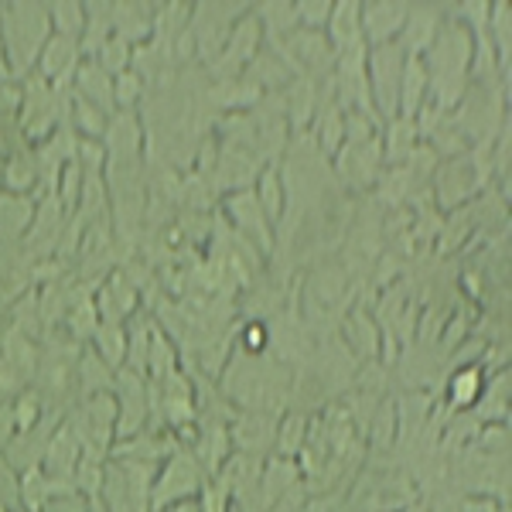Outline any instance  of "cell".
I'll return each instance as SVG.
<instances>
[{"label": "cell", "instance_id": "cell-1", "mask_svg": "<svg viewBox=\"0 0 512 512\" xmlns=\"http://www.w3.org/2000/svg\"><path fill=\"white\" fill-rule=\"evenodd\" d=\"M55 35L48 4L38 0H18L0 4V52H4L7 72L14 79H28L38 65L41 48Z\"/></svg>", "mask_w": 512, "mask_h": 512}, {"label": "cell", "instance_id": "cell-2", "mask_svg": "<svg viewBox=\"0 0 512 512\" xmlns=\"http://www.w3.org/2000/svg\"><path fill=\"white\" fill-rule=\"evenodd\" d=\"M209 485V475L205 468L198 465V458L192 451L181 444L178 451H171L164 458V465L158 468L154 475V485H151V509L161 512L168 506H178V502H192L202 495V489Z\"/></svg>", "mask_w": 512, "mask_h": 512}, {"label": "cell", "instance_id": "cell-3", "mask_svg": "<svg viewBox=\"0 0 512 512\" xmlns=\"http://www.w3.org/2000/svg\"><path fill=\"white\" fill-rule=\"evenodd\" d=\"M65 424L76 431L82 451L110 458L113 444H117V400H113V393L82 396L65 414Z\"/></svg>", "mask_w": 512, "mask_h": 512}, {"label": "cell", "instance_id": "cell-4", "mask_svg": "<svg viewBox=\"0 0 512 512\" xmlns=\"http://www.w3.org/2000/svg\"><path fill=\"white\" fill-rule=\"evenodd\" d=\"M403 55L400 45H379L369 48L366 55V79H369V99L379 123L393 120L400 113V79H403Z\"/></svg>", "mask_w": 512, "mask_h": 512}, {"label": "cell", "instance_id": "cell-5", "mask_svg": "<svg viewBox=\"0 0 512 512\" xmlns=\"http://www.w3.org/2000/svg\"><path fill=\"white\" fill-rule=\"evenodd\" d=\"M243 14H250V4H195L188 21V31L195 38V59L205 65L216 62L229 31Z\"/></svg>", "mask_w": 512, "mask_h": 512}, {"label": "cell", "instance_id": "cell-6", "mask_svg": "<svg viewBox=\"0 0 512 512\" xmlns=\"http://www.w3.org/2000/svg\"><path fill=\"white\" fill-rule=\"evenodd\" d=\"M113 400H117V441H127L151 427V379L134 369H117L113 379Z\"/></svg>", "mask_w": 512, "mask_h": 512}, {"label": "cell", "instance_id": "cell-7", "mask_svg": "<svg viewBox=\"0 0 512 512\" xmlns=\"http://www.w3.org/2000/svg\"><path fill=\"white\" fill-rule=\"evenodd\" d=\"M222 209H226V222L233 226V233L243 239V243H250L260 256L274 253V246H277L274 226H270V219L263 216L253 188H243V192L226 195L222 198Z\"/></svg>", "mask_w": 512, "mask_h": 512}, {"label": "cell", "instance_id": "cell-8", "mask_svg": "<svg viewBox=\"0 0 512 512\" xmlns=\"http://www.w3.org/2000/svg\"><path fill=\"white\" fill-rule=\"evenodd\" d=\"M383 144L379 134L362 140V144H342V151L335 154V171L355 188H369L383 178Z\"/></svg>", "mask_w": 512, "mask_h": 512}, {"label": "cell", "instance_id": "cell-9", "mask_svg": "<svg viewBox=\"0 0 512 512\" xmlns=\"http://www.w3.org/2000/svg\"><path fill=\"white\" fill-rule=\"evenodd\" d=\"M482 178H485V171L478 168L475 158H465V154L448 158L444 164H437V202H441L444 209H458L465 198H472L478 192Z\"/></svg>", "mask_w": 512, "mask_h": 512}, {"label": "cell", "instance_id": "cell-10", "mask_svg": "<svg viewBox=\"0 0 512 512\" xmlns=\"http://www.w3.org/2000/svg\"><path fill=\"white\" fill-rule=\"evenodd\" d=\"M229 437H233V451L246 454V458H267L277 441V417L263 414V410H246L236 414L229 424Z\"/></svg>", "mask_w": 512, "mask_h": 512}, {"label": "cell", "instance_id": "cell-11", "mask_svg": "<svg viewBox=\"0 0 512 512\" xmlns=\"http://www.w3.org/2000/svg\"><path fill=\"white\" fill-rule=\"evenodd\" d=\"M79 62H82L79 41L65 38V35H52L38 55L35 76H41L48 86H55V89H72V79H76Z\"/></svg>", "mask_w": 512, "mask_h": 512}, {"label": "cell", "instance_id": "cell-12", "mask_svg": "<svg viewBox=\"0 0 512 512\" xmlns=\"http://www.w3.org/2000/svg\"><path fill=\"white\" fill-rule=\"evenodd\" d=\"M403 24H407V4H393V0L362 4V41H366V48L396 45Z\"/></svg>", "mask_w": 512, "mask_h": 512}, {"label": "cell", "instance_id": "cell-13", "mask_svg": "<svg viewBox=\"0 0 512 512\" xmlns=\"http://www.w3.org/2000/svg\"><path fill=\"white\" fill-rule=\"evenodd\" d=\"M140 144H144V123H140L137 110L113 113L103 137L106 164H134L140 158Z\"/></svg>", "mask_w": 512, "mask_h": 512}, {"label": "cell", "instance_id": "cell-14", "mask_svg": "<svg viewBox=\"0 0 512 512\" xmlns=\"http://www.w3.org/2000/svg\"><path fill=\"white\" fill-rule=\"evenodd\" d=\"M444 24V7L434 4H407V24H403L396 45L403 48V55L420 59V55L431 48V41L437 38V28Z\"/></svg>", "mask_w": 512, "mask_h": 512}, {"label": "cell", "instance_id": "cell-15", "mask_svg": "<svg viewBox=\"0 0 512 512\" xmlns=\"http://www.w3.org/2000/svg\"><path fill=\"white\" fill-rule=\"evenodd\" d=\"M93 301H96L99 321H117V325H123V321H130L137 315L140 291H137L134 280L123 274V270H117L113 277H106L103 291H99Z\"/></svg>", "mask_w": 512, "mask_h": 512}, {"label": "cell", "instance_id": "cell-16", "mask_svg": "<svg viewBox=\"0 0 512 512\" xmlns=\"http://www.w3.org/2000/svg\"><path fill=\"white\" fill-rule=\"evenodd\" d=\"M325 38H328V45L335 48V55L366 45V41H362V4L359 0H335L332 14H328V24H325Z\"/></svg>", "mask_w": 512, "mask_h": 512}, {"label": "cell", "instance_id": "cell-17", "mask_svg": "<svg viewBox=\"0 0 512 512\" xmlns=\"http://www.w3.org/2000/svg\"><path fill=\"white\" fill-rule=\"evenodd\" d=\"M154 14H158V4H130V0L113 4V35L140 48L154 38Z\"/></svg>", "mask_w": 512, "mask_h": 512}, {"label": "cell", "instance_id": "cell-18", "mask_svg": "<svg viewBox=\"0 0 512 512\" xmlns=\"http://www.w3.org/2000/svg\"><path fill=\"white\" fill-rule=\"evenodd\" d=\"M72 93L89 99V103L99 106V110H106L110 117L117 113V103H113V76L96 59L79 62L76 79H72Z\"/></svg>", "mask_w": 512, "mask_h": 512}, {"label": "cell", "instance_id": "cell-19", "mask_svg": "<svg viewBox=\"0 0 512 512\" xmlns=\"http://www.w3.org/2000/svg\"><path fill=\"white\" fill-rule=\"evenodd\" d=\"M311 127H315L318 151L325 154V158H335V154L342 151V144H345V110L335 103V96L332 99H318V110H315Z\"/></svg>", "mask_w": 512, "mask_h": 512}, {"label": "cell", "instance_id": "cell-20", "mask_svg": "<svg viewBox=\"0 0 512 512\" xmlns=\"http://www.w3.org/2000/svg\"><path fill=\"white\" fill-rule=\"evenodd\" d=\"M113 379H117V373L99 359L93 345H82L76 362V400L96 393H113Z\"/></svg>", "mask_w": 512, "mask_h": 512}, {"label": "cell", "instance_id": "cell-21", "mask_svg": "<svg viewBox=\"0 0 512 512\" xmlns=\"http://www.w3.org/2000/svg\"><path fill=\"white\" fill-rule=\"evenodd\" d=\"M41 185V171H38V158L21 147V151H11L4 158V171H0V192L11 195H28L31 188Z\"/></svg>", "mask_w": 512, "mask_h": 512}, {"label": "cell", "instance_id": "cell-22", "mask_svg": "<svg viewBox=\"0 0 512 512\" xmlns=\"http://www.w3.org/2000/svg\"><path fill=\"white\" fill-rule=\"evenodd\" d=\"M250 188H253L256 202H260L263 216H267L270 226L277 229L280 219H284V212H287V188H284V175H280L277 164H267V168L256 175V181Z\"/></svg>", "mask_w": 512, "mask_h": 512}, {"label": "cell", "instance_id": "cell-23", "mask_svg": "<svg viewBox=\"0 0 512 512\" xmlns=\"http://www.w3.org/2000/svg\"><path fill=\"white\" fill-rule=\"evenodd\" d=\"M427 96H431V82H427L424 62L407 55V62H403V79H400V113H396V117L414 120L420 113V106L427 103Z\"/></svg>", "mask_w": 512, "mask_h": 512}, {"label": "cell", "instance_id": "cell-24", "mask_svg": "<svg viewBox=\"0 0 512 512\" xmlns=\"http://www.w3.org/2000/svg\"><path fill=\"white\" fill-rule=\"evenodd\" d=\"M113 38V4H86V28L79 35L82 59H96V52Z\"/></svg>", "mask_w": 512, "mask_h": 512}, {"label": "cell", "instance_id": "cell-25", "mask_svg": "<svg viewBox=\"0 0 512 512\" xmlns=\"http://www.w3.org/2000/svg\"><path fill=\"white\" fill-rule=\"evenodd\" d=\"M89 345L96 349L99 359L117 373V369L127 366V325H117V321H99Z\"/></svg>", "mask_w": 512, "mask_h": 512}, {"label": "cell", "instance_id": "cell-26", "mask_svg": "<svg viewBox=\"0 0 512 512\" xmlns=\"http://www.w3.org/2000/svg\"><path fill=\"white\" fill-rule=\"evenodd\" d=\"M106 127H110V113L72 93V99H69V130L72 134L82 140H103Z\"/></svg>", "mask_w": 512, "mask_h": 512}, {"label": "cell", "instance_id": "cell-27", "mask_svg": "<svg viewBox=\"0 0 512 512\" xmlns=\"http://www.w3.org/2000/svg\"><path fill=\"white\" fill-rule=\"evenodd\" d=\"M482 390H485L482 369H478V366H465V369H458V373L451 376L448 403H451V407H472V403H478Z\"/></svg>", "mask_w": 512, "mask_h": 512}, {"label": "cell", "instance_id": "cell-28", "mask_svg": "<svg viewBox=\"0 0 512 512\" xmlns=\"http://www.w3.org/2000/svg\"><path fill=\"white\" fill-rule=\"evenodd\" d=\"M308 420H304L301 414H287L284 420H277V441H274V451L277 458H294V454H301L304 441H308Z\"/></svg>", "mask_w": 512, "mask_h": 512}, {"label": "cell", "instance_id": "cell-29", "mask_svg": "<svg viewBox=\"0 0 512 512\" xmlns=\"http://www.w3.org/2000/svg\"><path fill=\"white\" fill-rule=\"evenodd\" d=\"M48 14H52V28L55 35L76 38L86 28V4H76V0H59V4H48Z\"/></svg>", "mask_w": 512, "mask_h": 512}, {"label": "cell", "instance_id": "cell-30", "mask_svg": "<svg viewBox=\"0 0 512 512\" xmlns=\"http://www.w3.org/2000/svg\"><path fill=\"white\" fill-rule=\"evenodd\" d=\"M96 62L103 65V69L110 72L113 79H117L120 72H130V69H134V45H127L123 38L113 35V38L106 41V45L96 52Z\"/></svg>", "mask_w": 512, "mask_h": 512}, {"label": "cell", "instance_id": "cell-31", "mask_svg": "<svg viewBox=\"0 0 512 512\" xmlns=\"http://www.w3.org/2000/svg\"><path fill=\"white\" fill-rule=\"evenodd\" d=\"M144 93H147V82L144 76H137L134 69L120 72V76L113 79V103H117V110H137V106L144 103Z\"/></svg>", "mask_w": 512, "mask_h": 512}, {"label": "cell", "instance_id": "cell-32", "mask_svg": "<svg viewBox=\"0 0 512 512\" xmlns=\"http://www.w3.org/2000/svg\"><path fill=\"white\" fill-rule=\"evenodd\" d=\"M328 14H332V0H301V4H294L297 28L304 31H325Z\"/></svg>", "mask_w": 512, "mask_h": 512}, {"label": "cell", "instance_id": "cell-33", "mask_svg": "<svg viewBox=\"0 0 512 512\" xmlns=\"http://www.w3.org/2000/svg\"><path fill=\"white\" fill-rule=\"evenodd\" d=\"M21 103H24V79H0V120H11L21 113Z\"/></svg>", "mask_w": 512, "mask_h": 512}, {"label": "cell", "instance_id": "cell-34", "mask_svg": "<svg viewBox=\"0 0 512 512\" xmlns=\"http://www.w3.org/2000/svg\"><path fill=\"white\" fill-rule=\"evenodd\" d=\"M28 386H31L28 376H21L18 369L0 355V403H14L24 390H28Z\"/></svg>", "mask_w": 512, "mask_h": 512}, {"label": "cell", "instance_id": "cell-35", "mask_svg": "<svg viewBox=\"0 0 512 512\" xmlns=\"http://www.w3.org/2000/svg\"><path fill=\"white\" fill-rule=\"evenodd\" d=\"M41 512H89V499L79 492H69V495H55Z\"/></svg>", "mask_w": 512, "mask_h": 512}, {"label": "cell", "instance_id": "cell-36", "mask_svg": "<svg viewBox=\"0 0 512 512\" xmlns=\"http://www.w3.org/2000/svg\"><path fill=\"white\" fill-rule=\"evenodd\" d=\"M18 434V420H14V407L11 403H0V451L11 444V437Z\"/></svg>", "mask_w": 512, "mask_h": 512}, {"label": "cell", "instance_id": "cell-37", "mask_svg": "<svg viewBox=\"0 0 512 512\" xmlns=\"http://www.w3.org/2000/svg\"><path fill=\"white\" fill-rule=\"evenodd\" d=\"M161 512H202V509H198V499H192V502H178V506H168V509H161Z\"/></svg>", "mask_w": 512, "mask_h": 512}, {"label": "cell", "instance_id": "cell-38", "mask_svg": "<svg viewBox=\"0 0 512 512\" xmlns=\"http://www.w3.org/2000/svg\"><path fill=\"white\" fill-rule=\"evenodd\" d=\"M89 512H106V506H103V499H99V495H96V499H89Z\"/></svg>", "mask_w": 512, "mask_h": 512}, {"label": "cell", "instance_id": "cell-39", "mask_svg": "<svg viewBox=\"0 0 512 512\" xmlns=\"http://www.w3.org/2000/svg\"><path fill=\"white\" fill-rule=\"evenodd\" d=\"M11 72H7V62H4V52H0V79H7Z\"/></svg>", "mask_w": 512, "mask_h": 512}, {"label": "cell", "instance_id": "cell-40", "mask_svg": "<svg viewBox=\"0 0 512 512\" xmlns=\"http://www.w3.org/2000/svg\"><path fill=\"white\" fill-rule=\"evenodd\" d=\"M18 512H24V509H18Z\"/></svg>", "mask_w": 512, "mask_h": 512}]
</instances>
